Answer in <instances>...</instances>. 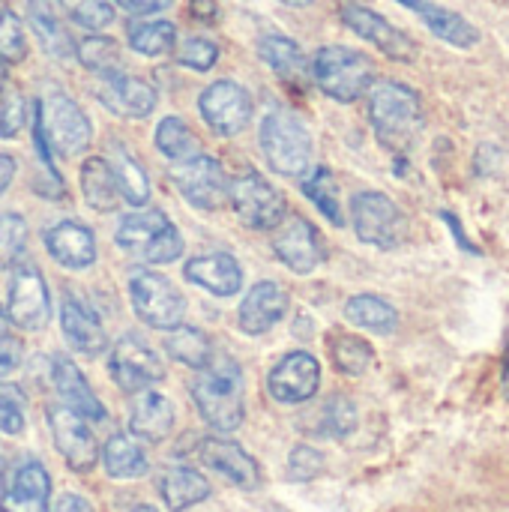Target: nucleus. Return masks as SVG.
Here are the masks:
<instances>
[{
	"label": "nucleus",
	"mask_w": 509,
	"mask_h": 512,
	"mask_svg": "<svg viewBox=\"0 0 509 512\" xmlns=\"http://www.w3.org/2000/svg\"><path fill=\"white\" fill-rule=\"evenodd\" d=\"M366 99L369 126L378 144L393 156H408L426 129L423 96L405 81L384 78L369 87Z\"/></svg>",
	"instance_id": "obj_1"
},
{
	"label": "nucleus",
	"mask_w": 509,
	"mask_h": 512,
	"mask_svg": "<svg viewBox=\"0 0 509 512\" xmlns=\"http://www.w3.org/2000/svg\"><path fill=\"white\" fill-rule=\"evenodd\" d=\"M192 402L201 420L213 432H237L246 420V378L237 360L213 354V360L198 369L192 387Z\"/></svg>",
	"instance_id": "obj_2"
},
{
	"label": "nucleus",
	"mask_w": 509,
	"mask_h": 512,
	"mask_svg": "<svg viewBox=\"0 0 509 512\" xmlns=\"http://www.w3.org/2000/svg\"><path fill=\"white\" fill-rule=\"evenodd\" d=\"M258 144L273 174L300 180L312 168V153H315L312 132L303 123V117L285 105H276L261 117Z\"/></svg>",
	"instance_id": "obj_3"
},
{
	"label": "nucleus",
	"mask_w": 509,
	"mask_h": 512,
	"mask_svg": "<svg viewBox=\"0 0 509 512\" xmlns=\"http://www.w3.org/2000/svg\"><path fill=\"white\" fill-rule=\"evenodd\" d=\"M309 66H312V84L339 105L360 102L369 93V87L378 81L372 57L351 45H321L309 60Z\"/></svg>",
	"instance_id": "obj_4"
},
{
	"label": "nucleus",
	"mask_w": 509,
	"mask_h": 512,
	"mask_svg": "<svg viewBox=\"0 0 509 512\" xmlns=\"http://www.w3.org/2000/svg\"><path fill=\"white\" fill-rule=\"evenodd\" d=\"M33 123H36L45 147L51 150V156H63V159L81 156L93 141L90 117L69 93H63L57 87L42 93V99L33 108Z\"/></svg>",
	"instance_id": "obj_5"
},
{
	"label": "nucleus",
	"mask_w": 509,
	"mask_h": 512,
	"mask_svg": "<svg viewBox=\"0 0 509 512\" xmlns=\"http://www.w3.org/2000/svg\"><path fill=\"white\" fill-rule=\"evenodd\" d=\"M351 228L360 243L375 246L381 252H393L408 240V216L405 210L378 189H363L351 198Z\"/></svg>",
	"instance_id": "obj_6"
},
{
	"label": "nucleus",
	"mask_w": 509,
	"mask_h": 512,
	"mask_svg": "<svg viewBox=\"0 0 509 512\" xmlns=\"http://www.w3.org/2000/svg\"><path fill=\"white\" fill-rule=\"evenodd\" d=\"M228 204L237 213V219L252 231H273L288 216L285 195L252 168L228 180Z\"/></svg>",
	"instance_id": "obj_7"
},
{
	"label": "nucleus",
	"mask_w": 509,
	"mask_h": 512,
	"mask_svg": "<svg viewBox=\"0 0 509 512\" xmlns=\"http://www.w3.org/2000/svg\"><path fill=\"white\" fill-rule=\"evenodd\" d=\"M129 303L147 327L165 330V333L171 327L183 324V315H186V297L177 291V285L171 279H165L162 273H153V270L132 273Z\"/></svg>",
	"instance_id": "obj_8"
},
{
	"label": "nucleus",
	"mask_w": 509,
	"mask_h": 512,
	"mask_svg": "<svg viewBox=\"0 0 509 512\" xmlns=\"http://www.w3.org/2000/svg\"><path fill=\"white\" fill-rule=\"evenodd\" d=\"M339 21L354 36H360L363 42L375 45L384 57L399 60V63H414L417 60V42L405 30H399L387 15L375 12L372 6L345 0V3H339Z\"/></svg>",
	"instance_id": "obj_9"
},
{
	"label": "nucleus",
	"mask_w": 509,
	"mask_h": 512,
	"mask_svg": "<svg viewBox=\"0 0 509 512\" xmlns=\"http://www.w3.org/2000/svg\"><path fill=\"white\" fill-rule=\"evenodd\" d=\"M198 111H201V120L210 126L213 135L234 138L249 126V120L255 114V102L243 84H237L231 78H219L201 90Z\"/></svg>",
	"instance_id": "obj_10"
},
{
	"label": "nucleus",
	"mask_w": 509,
	"mask_h": 512,
	"mask_svg": "<svg viewBox=\"0 0 509 512\" xmlns=\"http://www.w3.org/2000/svg\"><path fill=\"white\" fill-rule=\"evenodd\" d=\"M6 318L24 333H39L51 321V294L33 264H15L6 291Z\"/></svg>",
	"instance_id": "obj_11"
},
{
	"label": "nucleus",
	"mask_w": 509,
	"mask_h": 512,
	"mask_svg": "<svg viewBox=\"0 0 509 512\" xmlns=\"http://www.w3.org/2000/svg\"><path fill=\"white\" fill-rule=\"evenodd\" d=\"M168 177L174 189L186 198V204L198 210H219L228 201V174L222 162L207 153H195L192 159L174 162Z\"/></svg>",
	"instance_id": "obj_12"
},
{
	"label": "nucleus",
	"mask_w": 509,
	"mask_h": 512,
	"mask_svg": "<svg viewBox=\"0 0 509 512\" xmlns=\"http://www.w3.org/2000/svg\"><path fill=\"white\" fill-rule=\"evenodd\" d=\"M273 252L297 276H309L327 261V243L321 231L303 216H285L273 228Z\"/></svg>",
	"instance_id": "obj_13"
},
{
	"label": "nucleus",
	"mask_w": 509,
	"mask_h": 512,
	"mask_svg": "<svg viewBox=\"0 0 509 512\" xmlns=\"http://www.w3.org/2000/svg\"><path fill=\"white\" fill-rule=\"evenodd\" d=\"M108 372H111V381L123 393H141V390H150L153 384H159L165 378V363L138 336H123L111 348Z\"/></svg>",
	"instance_id": "obj_14"
},
{
	"label": "nucleus",
	"mask_w": 509,
	"mask_h": 512,
	"mask_svg": "<svg viewBox=\"0 0 509 512\" xmlns=\"http://www.w3.org/2000/svg\"><path fill=\"white\" fill-rule=\"evenodd\" d=\"M51 504V477L45 465L33 456L18 459L0 486V512H48Z\"/></svg>",
	"instance_id": "obj_15"
},
{
	"label": "nucleus",
	"mask_w": 509,
	"mask_h": 512,
	"mask_svg": "<svg viewBox=\"0 0 509 512\" xmlns=\"http://www.w3.org/2000/svg\"><path fill=\"white\" fill-rule=\"evenodd\" d=\"M48 429H51L57 453L75 474H87L96 468L99 444L81 414L69 411L66 405H54L48 408Z\"/></svg>",
	"instance_id": "obj_16"
},
{
	"label": "nucleus",
	"mask_w": 509,
	"mask_h": 512,
	"mask_svg": "<svg viewBox=\"0 0 509 512\" xmlns=\"http://www.w3.org/2000/svg\"><path fill=\"white\" fill-rule=\"evenodd\" d=\"M321 387V363L309 351L285 354L267 375V393L279 405H303Z\"/></svg>",
	"instance_id": "obj_17"
},
{
	"label": "nucleus",
	"mask_w": 509,
	"mask_h": 512,
	"mask_svg": "<svg viewBox=\"0 0 509 512\" xmlns=\"http://www.w3.org/2000/svg\"><path fill=\"white\" fill-rule=\"evenodd\" d=\"M96 96L108 111H114L117 117H132V120L150 117L156 111V102H159V93L150 81L129 75L123 69L99 75Z\"/></svg>",
	"instance_id": "obj_18"
},
{
	"label": "nucleus",
	"mask_w": 509,
	"mask_h": 512,
	"mask_svg": "<svg viewBox=\"0 0 509 512\" xmlns=\"http://www.w3.org/2000/svg\"><path fill=\"white\" fill-rule=\"evenodd\" d=\"M195 456L222 480H228L231 486L243 489V492H255L261 486V468L258 462L234 441L228 438H201L195 444Z\"/></svg>",
	"instance_id": "obj_19"
},
{
	"label": "nucleus",
	"mask_w": 509,
	"mask_h": 512,
	"mask_svg": "<svg viewBox=\"0 0 509 512\" xmlns=\"http://www.w3.org/2000/svg\"><path fill=\"white\" fill-rule=\"evenodd\" d=\"M288 309H291L288 291L279 282H273V279H261L243 297L240 312H237V324H240V330L246 336H264L276 324L285 321Z\"/></svg>",
	"instance_id": "obj_20"
},
{
	"label": "nucleus",
	"mask_w": 509,
	"mask_h": 512,
	"mask_svg": "<svg viewBox=\"0 0 509 512\" xmlns=\"http://www.w3.org/2000/svg\"><path fill=\"white\" fill-rule=\"evenodd\" d=\"M399 6L411 9L435 39L459 48V51H471L480 45L483 33L474 21H468L462 12L450 9V6H441V3H432V0H396Z\"/></svg>",
	"instance_id": "obj_21"
},
{
	"label": "nucleus",
	"mask_w": 509,
	"mask_h": 512,
	"mask_svg": "<svg viewBox=\"0 0 509 512\" xmlns=\"http://www.w3.org/2000/svg\"><path fill=\"white\" fill-rule=\"evenodd\" d=\"M42 243H45V252L63 270H87L96 264V255H99L93 231L75 219H63V222H54L51 228H45Z\"/></svg>",
	"instance_id": "obj_22"
},
{
	"label": "nucleus",
	"mask_w": 509,
	"mask_h": 512,
	"mask_svg": "<svg viewBox=\"0 0 509 512\" xmlns=\"http://www.w3.org/2000/svg\"><path fill=\"white\" fill-rule=\"evenodd\" d=\"M258 57L270 66V72L288 84V87H297L303 90L309 81H312V66H309V57L306 51L300 48L297 39L285 36V33H264L258 39Z\"/></svg>",
	"instance_id": "obj_23"
},
{
	"label": "nucleus",
	"mask_w": 509,
	"mask_h": 512,
	"mask_svg": "<svg viewBox=\"0 0 509 512\" xmlns=\"http://www.w3.org/2000/svg\"><path fill=\"white\" fill-rule=\"evenodd\" d=\"M186 282L195 288H204L213 297H234L243 291V267L228 252H207L192 261H186L183 270Z\"/></svg>",
	"instance_id": "obj_24"
},
{
	"label": "nucleus",
	"mask_w": 509,
	"mask_h": 512,
	"mask_svg": "<svg viewBox=\"0 0 509 512\" xmlns=\"http://www.w3.org/2000/svg\"><path fill=\"white\" fill-rule=\"evenodd\" d=\"M51 381H54V390L57 396L63 399V405L75 414H81L87 423H102L108 417L105 405L99 402V396L90 390L84 372L63 354L51 357Z\"/></svg>",
	"instance_id": "obj_25"
},
{
	"label": "nucleus",
	"mask_w": 509,
	"mask_h": 512,
	"mask_svg": "<svg viewBox=\"0 0 509 512\" xmlns=\"http://www.w3.org/2000/svg\"><path fill=\"white\" fill-rule=\"evenodd\" d=\"M27 6V24L33 36L39 39L42 51L60 63L75 57V39L66 30V21L60 15V0H24Z\"/></svg>",
	"instance_id": "obj_26"
},
{
	"label": "nucleus",
	"mask_w": 509,
	"mask_h": 512,
	"mask_svg": "<svg viewBox=\"0 0 509 512\" xmlns=\"http://www.w3.org/2000/svg\"><path fill=\"white\" fill-rule=\"evenodd\" d=\"M60 330L66 336V342L84 354V357H96L108 348V336L105 327L99 321V315L78 297H63L60 303Z\"/></svg>",
	"instance_id": "obj_27"
},
{
	"label": "nucleus",
	"mask_w": 509,
	"mask_h": 512,
	"mask_svg": "<svg viewBox=\"0 0 509 512\" xmlns=\"http://www.w3.org/2000/svg\"><path fill=\"white\" fill-rule=\"evenodd\" d=\"M177 423V411L174 402L162 393L153 390H141L132 402L129 411V435L147 444H162Z\"/></svg>",
	"instance_id": "obj_28"
},
{
	"label": "nucleus",
	"mask_w": 509,
	"mask_h": 512,
	"mask_svg": "<svg viewBox=\"0 0 509 512\" xmlns=\"http://www.w3.org/2000/svg\"><path fill=\"white\" fill-rule=\"evenodd\" d=\"M78 186H81L84 204L96 213H114L123 204L108 156H87L78 171Z\"/></svg>",
	"instance_id": "obj_29"
},
{
	"label": "nucleus",
	"mask_w": 509,
	"mask_h": 512,
	"mask_svg": "<svg viewBox=\"0 0 509 512\" xmlns=\"http://www.w3.org/2000/svg\"><path fill=\"white\" fill-rule=\"evenodd\" d=\"M210 483L195 468H171L159 480V495L171 512H186L210 498Z\"/></svg>",
	"instance_id": "obj_30"
},
{
	"label": "nucleus",
	"mask_w": 509,
	"mask_h": 512,
	"mask_svg": "<svg viewBox=\"0 0 509 512\" xmlns=\"http://www.w3.org/2000/svg\"><path fill=\"white\" fill-rule=\"evenodd\" d=\"M102 468L111 480H138L150 471V459L138 438L132 435H111L102 447Z\"/></svg>",
	"instance_id": "obj_31"
},
{
	"label": "nucleus",
	"mask_w": 509,
	"mask_h": 512,
	"mask_svg": "<svg viewBox=\"0 0 509 512\" xmlns=\"http://www.w3.org/2000/svg\"><path fill=\"white\" fill-rule=\"evenodd\" d=\"M345 318L375 336H393L399 330V309L378 294H354L345 303Z\"/></svg>",
	"instance_id": "obj_32"
},
{
	"label": "nucleus",
	"mask_w": 509,
	"mask_h": 512,
	"mask_svg": "<svg viewBox=\"0 0 509 512\" xmlns=\"http://www.w3.org/2000/svg\"><path fill=\"white\" fill-rule=\"evenodd\" d=\"M126 42L141 57H165L177 48V27L165 18H141L129 24Z\"/></svg>",
	"instance_id": "obj_33"
},
{
	"label": "nucleus",
	"mask_w": 509,
	"mask_h": 512,
	"mask_svg": "<svg viewBox=\"0 0 509 512\" xmlns=\"http://www.w3.org/2000/svg\"><path fill=\"white\" fill-rule=\"evenodd\" d=\"M165 351L171 360H177L180 366H189V369H204L210 360H213V342L204 330L198 327H186V324H177L168 330L165 336Z\"/></svg>",
	"instance_id": "obj_34"
},
{
	"label": "nucleus",
	"mask_w": 509,
	"mask_h": 512,
	"mask_svg": "<svg viewBox=\"0 0 509 512\" xmlns=\"http://www.w3.org/2000/svg\"><path fill=\"white\" fill-rule=\"evenodd\" d=\"M111 162V171L117 177V186H120V195L129 207H147L150 201V177L147 171L141 168V162L126 150V147H114V153L108 156Z\"/></svg>",
	"instance_id": "obj_35"
},
{
	"label": "nucleus",
	"mask_w": 509,
	"mask_h": 512,
	"mask_svg": "<svg viewBox=\"0 0 509 512\" xmlns=\"http://www.w3.org/2000/svg\"><path fill=\"white\" fill-rule=\"evenodd\" d=\"M165 225H168V216L159 207H138L135 213L120 219L114 231V243L126 252H141Z\"/></svg>",
	"instance_id": "obj_36"
},
{
	"label": "nucleus",
	"mask_w": 509,
	"mask_h": 512,
	"mask_svg": "<svg viewBox=\"0 0 509 512\" xmlns=\"http://www.w3.org/2000/svg\"><path fill=\"white\" fill-rule=\"evenodd\" d=\"M300 180H303V192H306V198L321 210V216H324L330 225L342 228V225H345V213H342L339 183H336L333 171H330V168H324V165H318V168H309Z\"/></svg>",
	"instance_id": "obj_37"
},
{
	"label": "nucleus",
	"mask_w": 509,
	"mask_h": 512,
	"mask_svg": "<svg viewBox=\"0 0 509 512\" xmlns=\"http://www.w3.org/2000/svg\"><path fill=\"white\" fill-rule=\"evenodd\" d=\"M330 360L336 366V372L348 375V378H360L375 366V348L354 333H333L330 336Z\"/></svg>",
	"instance_id": "obj_38"
},
{
	"label": "nucleus",
	"mask_w": 509,
	"mask_h": 512,
	"mask_svg": "<svg viewBox=\"0 0 509 512\" xmlns=\"http://www.w3.org/2000/svg\"><path fill=\"white\" fill-rule=\"evenodd\" d=\"M153 144L171 162H183V159H192L195 153H201V144H198L195 132L177 114H168V117L159 120L156 135H153Z\"/></svg>",
	"instance_id": "obj_39"
},
{
	"label": "nucleus",
	"mask_w": 509,
	"mask_h": 512,
	"mask_svg": "<svg viewBox=\"0 0 509 512\" xmlns=\"http://www.w3.org/2000/svg\"><path fill=\"white\" fill-rule=\"evenodd\" d=\"M75 60L84 69H90L93 75H108V72L123 69L120 45H117V39H111L105 33H90V36L78 39L75 42Z\"/></svg>",
	"instance_id": "obj_40"
},
{
	"label": "nucleus",
	"mask_w": 509,
	"mask_h": 512,
	"mask_svg": "<svg viewBox=\"0 0 509 512\" xmlns=\"http://www.w3.org/2000/svg\"><path fill=\"white\" fill-rule=\"evenodd\" d=\"M357 429V405L348 396H330L315 420V435L321 438H348Z\"/></svg>",
	"instance_id": "obj_41"
},
{
	"label": "nucleus",
	"mask_w": 509,
	"mask_h": 512,
	"mask_svg": "<svg viewBox=\"0 0 509 512\" xmlns=\"http://www.w3.org/2000/svg\"><path fill=\"white\" fill-rule=\"evenodd\" d=\"M27 222L21 213H0V270H12L27 249Z\"/></svg>",
	"instance_id": "obj_42"
},
{
	"label": "nucleus",
	"mask_w": 509,
	"mask_h": 512,
	"mask_svg": "<svg viewBox=\"0 0 509 512\" xmlns=\"http://www.w3.org/2000/svg\"><path fill=\"white\" fill-rule=\"evenodd\" d=\"M27 57V33L24 21L12 9H0V60L9 63H24Z\"/></svg>",
	"instance_id": "obj_43"
},
{
	"label": "nucleus",
	"mask_w": 509,
	"mask_h": 512,
	"mask_svg": "<svg viewBox=\"0 0 509 512\" xmlns=\"http://www.w3.org/2000/svg\"><path fill=\"white\" fill-rule=\"evenodd\" d=\"M219 60V45L207 36H189L177 45V63L195 72H210Z\"/></svg>",
	"instance_id": "obj_44"
},
{
	"label": "nucleus",
	"mask_w": 509,
	"mask_h": 512,
	"mask_svg": "<svg viewBox=\"0 0 509 512\" xmlns=\"http://www.w3.org/2000/svg\"><path fill=\"white\" fill-rule=\"evenodd\" d=\"M24 408H27V396L21 393V387L0 381V432L3 435L24 432Z\"/></svg>",
	"instance_id": "obj_45"
},
{
	"label": "nucleus",
	"mask_w": 509,
	"mask_h": 512,
	"mask_svg": "<svg viewBox=\"0 0 509 512\" xmlns=\"http://www.w3.org/2000/svg\"><path fill=\"white\" fill-rule=\"evenodd\" d=\"M183 249H186V240H183L180 228L168 222V225L141 249V255H144L147 264H174V261L183 255Z\"/></svg>",
	"instance_id": "obj_46"
},
{
	"label": "nucleus",
	"mask_w": 509,
	"mask_h": 512,
	"mask_svg": "<svg viewBox=\"0 0 509 512\" xmlns=\"http://www.w3.org/2000/svg\"><path fill=\"white\" fill-rule=\"evenodd\" d=\"M117 18V9H114V0H78L72 6V21L81 24L84 30H105L111 27Z\"/></svg>",
	"instance_id": "obj_47"
},
{
	"label": "nucleus",
	"mask_w": 509,
	"mask_h": 512,
	"mask_svg": "<svg viewBox=\"0 0 509 512\" xmlns=\"http://www.w3.org/2000/svg\"><path fill=\"white\" fill-rule=\"evenodd\" d=\"M321 471H324V453L321 450H315L309 444H300L291 450V456H288V480L291 483H309Z\"/></svg>",
	"instance_id": "obj_48"
},
{
	"label": "nucleus",
	"mask_w": 509,
	"mask_h": 512,
	"mask_svg": "<svg viewBox=\"0 0 509 512\" xmlns=\"http://www.w3.org/2000/svg\"><path fill=\"white\" fill-rule=\"evenodd\" d=\"M0 138H15L24 123H27V99L18 90H6L0 93Z\"/></svg>",
	"instance_id": "obj_49"
},
{
	"label": "nucleus",
	"mask_w": 509,
	"mask_h": 512,
	"mask_svg": "<svg viewBox=\"0 0 509 512\" xmlns=\"http://www.w3.org/2000/svg\"><path fill=\"white\" fill-rule=\"evenodd\" d=\"M21 360H24V345L15 336L0 339V378L12 375L21 366Z\"/></svg>",
	"instance_id": "obj_50"
},
{
	"label": "nucleus",
	"mask_w": 509,
	"mask_h": 512,
	"mask_svg": "<svg viewBox=\"0 0 509 512\" xmlns=\"http://www.w3.org/2000/svg\"><path fill=\"white\" fill-rule=\"evenodd\" d=\"M114 3L123 6L132 15H141V18L156 15V12H165L168 6H174V0H114Z\"/></svg>",
	"instance_id": "obj_51"
},
{
	"label": "nucleus",
	"mask_w": 509,
	"mask_h": 512,
	"mask_svg": "<svg viewBox=\"0 0 509 512\" xmlns=\"http://www.w3.org/2000/svg\"><path fill=\"white\" fill-rule=\"evenodd\" d=\"M189 15L201 24H216L219 21V6L213 0H189Z\"/></svg>",
	"instance_id": "obj_52"
},
{
	"label": "nucleus",
	"mask_w": 509,
	"mask_h": 512,
	"mask_svg": "<svg viewBox=\"0 0 509 512\" xmlns=\"http://www.w3.org/2000/svg\"><path fill=\"white\" fill-rule=\"evenodd\" d=\"M51 512H96V510H93V504H90L84 495L66 492V495H60V498H57V504H54V510Z\"/></svg>",
	"instance_id": "obj_53"
},
{
	"label": "nucleus",
	"mask_w": 509,
	"mask_h": 512,
	"mask_svg": "<svg viewBox=\"0 0 509 512\" xmlns=\"http://www.w3.org/2000/svg\"><path fill=\"white\" fill-rule=\"evenodd\" d=\"M15 171H18L15 159H12L9 153H0V198H3V192L12 186V180H15Z\"/></svg>",
	"instance_id": "obj_54"
},
{
	"label": "nucleus",
	"mask_w": 509,
	"mask_h": 512,
	"mask_svg": "<svg viewBox=\"0 0 509 512\" xmlns=\"http://www.w3.org/2000/svg\"><path fill=\"white\" fill-rule=\"evenodd\" d=\"M501 390H504V399L509 402V327L507 336H504V357H501Z\"/></svg>",
	"instance_id": "obj_55"
},
{
	"label": "nucleus",
	"mask_w": 509,
	"mask_h": 512,
	"mask_svg": "<svg viewBox=\"0 0 509 512\" xmlns=\"http://www.w3.org/2000/svg\"><path fill=\"white\" fill-rule=\"evenodd\" d=\"M6 336H12V324L6 318V309L0 306V339H6Z\"/></svg>",
	"instance_id": "obj_56"
},
{
	"label": "nucleus",
	"mask_w": 509,
	"mask_h": 512,
	"mask_svg": "<svg viewBox=\"0 0 509 512\" xmlns=\"http://www.w3.org/2000/svg\"><path fill=\"white\" fill-rule=\"evenodd\" d=\"M285 6H309V3H315V0H282Z\"/></svg>",
	"instance_id": "obj_57"
},
{
	"label": "nucleus",
	"mask_w": 509,
	"mask_h": 512,
	"mask_svg": "<svg viewBox=\"0 0 509 512\" xmlns=\"http://www.w3.org/2000/svg\"><path fill=\"white\" fill-rule=\"evenodd\" d=\"M3 87H6V63L0 60V93H3Z\"/></svg>",
	"instance_id": "obj_58"
},
{
	"label": "nucleus",
	"mask_w": 509,
	"mask_h": 512,
	"mask_svg": "<svg viewBox=\"0 0 509 512\" xmlns=\"http://www.w3.org/2000/svg\"><path fill=\"white\" fill-rule=\"evenodd\" d=\"M132 512H159L156 507H150V504H141V507H135Z\"/></svg>",
	"instance_id": "obj_59"
},
{
	"label": "nucleus",
	"mask_w": 509,
	"mask_h": 512,
	"mask_svg": "<svg viewBox=\"0 0 509 512\" xmlns=\"http://www.w3.org/2000/svg\"><path fill=\"white\" fill-rule=\"evenodd\" d=\"M0 477H3V453H0Z\"/></svg>",
	"instance_id": "obj_60"
}]
</instances>
